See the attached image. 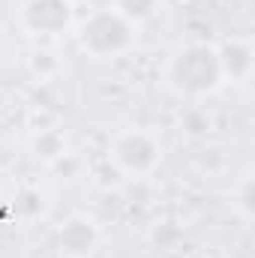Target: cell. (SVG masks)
Segmentation results:
<instances>
[{
    "label": "cell",
    "mask_w": 255,
    "mask_h": 258,
    "mask_svg": "<svg viewBox=\"0 0 255 258\" xmlns=\"http://www.w3.org/2000/svg\"><path fill=\"white\" fill-rule=\"evenodd\" d=\"M84 42H87L93 51H99V54L117 51L120 45L129 42V27L117 12H102V15H96V18L84 27Z\"/></svg>",
    "instance_id": "1"
},
{
    "label": "cell",
    "mask_w": 255,
    "mask_h": 258,
    "mask_svg": "<svg viewBox=\"0 0 255 258\" xmlns=\"http://www.w3.org/2000/svg\"><path fill=\"white\" fill-rule=\"evenodd\" d=\"M114 156H117L120 165H126L129 171H144L156 159V144L147 135H141V132H129V135H123L117 141Z\"/></svg>",
    "instance_id": "2"
}]
</instances>
